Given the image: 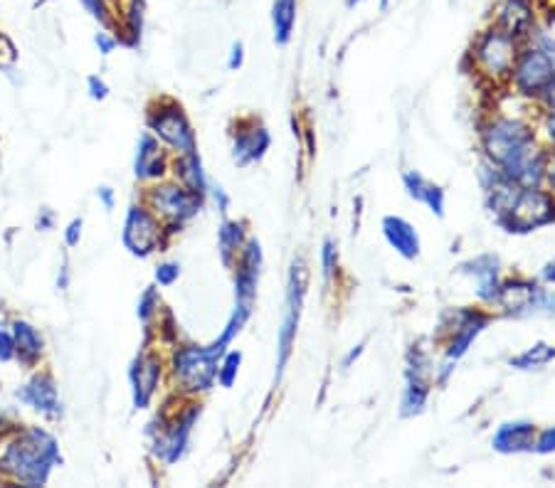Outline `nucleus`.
<instances>
[{"label":"nucleus","mask_w":555,"mask_h":488,"mask_svg":"<svg viewBox=\"0 0 555 488\" xmlns=\"http://www.w3.org/2000/svg\"><path fill=\"white\" fill-rule=\"evenodd\" d=\"M58 461V449L49 434L40 430L28 431L20 441H15L5 454V466L28 484H45L49 474V464Z\"/></svg>","instance_id":"1"},{"label":"nucleus","mask_w":555,"mask_h":488,"mask_svg":"<svg viewBox=\"0 0 555 488\" xmlns=\"http://www.w3.org/2000/svg\"><path fill=\"white\" fill-rule=\"evenodd\" d=\"M533 437H536V424L533 421H506L501 424L491 439V447L498 454H521V451H533Z\"/></svg>","instance_id":"12"},{"label":"nucleus","mask_w":555,"mask_h":488,"mask_svg":"<svg viewBox=\"0 0 555 488\" xmlns=\"http://www.w3.org/2000/svg\"><path fill=\"white\" fill-rule=\"evenodd\" d=\"M89 89H92V96H94V99H104V96L109 94V89H106L104 82L96 77L89 79Z\"/></svg>","instance_id":"39"},{"label":"nucleus","mask_w":555,"mask_h":488,"mask_svg":"<svg viewBox=\"0 0 555 488\" xmlns=\"http://www.w3.org/2000/svg\"><path fill=\"white\" fill-rule=\"evenodd\" d=\"M96 45H99V52H102V55H109V52L116 48V40L109 38L106 32H99V35H96Z\"/></svg>","instance_id":"37"},{"label":"nucleus","mask_w":555,"mask_h":488,"mask_svg":"<svg viewBox=\"0 0 555 488\" xmlns=\"http://www.w3.org/2000/svg\"><path fill=\"white\" fill-rule=\"evenodd\" d=\"M18 395L25 403L32 404L35 410L48 412V414L58 412V390H55V385H52L49 377H35V380Z\"/></svg>","instance_id":"22"},{"label":"nucleus","mask_w":555,"mask_h":488,"mask_svg":"<svg viewBox=\"0 0 555 488\" xmlns=\"http://www.w3.org/2000/svg\"><path fill=\"white\" fill-rule=\"evenodd\" d=\"M156 208L168 215L173 220H185L198 212L201 208V192L183 191V188H175V185H166V188H158L154 192Z\"/></svg>","instance_id":"11"},{"label":"nucleus","mask_w":555,"mask_h":488,"mask_svg":"<svg viewBox=\"0 0 555 488\" xmlns=\"http://www.w3.org/2000/svg\"><path fill=\"white\" fill-rule=\"evenodd\" d=\"M543 279H546V281H553L555 284V259L551 262V264H546V269H543Z\"/></svg>","instance_id":"43"},{"label":"nucleus","mask_w":555,"mask_h":488,"mask_svg":"<svg viewBox=\"0 0 555 488\" xmlns=\"http://www.w3.org/2000/svg\"><path fill=\"white\" fill-rule=\"evenodd\" d=\"M538 96H541V99L546 102L551 111H555V82H551V84H548L546 89H543V92H541Z\"/></svg>","instance_id":"40"},{"label":"nucleus","mask_w":555,"mask_h":488,"mask_svg":"<svg viewBox=\"0 0 555 488\" xmlns=\"http://www.w3.org/2000/svg\"><path fill=\"white\" fill-rule=\"evenodd\" d=\"M215 200L220 202V210H225V208H228V195H225V192H222L220 188L215 191Z\"/></svg>","instance_id":"45"},{"label":"nucleus","mask_w":555,"mask_h":488,"mask_svg":"<svg viewBox=\"0 0 555 488\" xmlns=\"http://www.w3.org/2000/svg\"><path fill=\"white\" fill-rule=\"evenodd\" d=\"M358 3H363V0H345V5H348V8H354V5H358Z\"/></svg>","instance_id":"47"},{"label":"nucleus","mask_w":555,"mask_h":488,"mask_svg":"<svg viewBox=\"0 0 555 488\" xmlns=\"http://www.w3.org/2000/svg\"><path fill=\"white\" fill-rule=\"evenodd\" d=\"M361 353H363V345H355L354 350L348 353V358H345V360H344V368H348V365L354 363L355 358H358V355H361Z\"/></svg>","instance_id":"42"},{"label":"nucleus","mask_w":555,"mask_h":488,"mask_svg":"<svg viewBox=\"0 0 555 488\" xmlns=\"http://www.w3.org/2000/svg\"><path fill=\"white\" fill-rule=\"evenodd\" d=\"M13 62H15V48L5 35H0V67L13 65Z\"/></svg>","instance_id":"34"},{"label":"nucleus","mask_w":555,"mask_h":488,"mask_svg":"<svg viewBox=\"0 0 555 488\" xmlns=\"http://www.w3.org/2000/svg\"><path fill=\"white\" fill-rule=\"evenodd\" d=\"M514 82L524 94H541L551 82H555V62L543 49H526L514 62Z\"/></svg>","instance_id":"8"},{"label":"nucleus","mask_w":555,"mask_h":488,"mask_svg":"<svg viewBox=\"0 0 555 488\" xmlns=\"http://www.w3.org/2000/svg\"><path fill=\"white\" fill-rule=\"evenodd\" d=\"M474 55H477L479 67L484 69L487 75L504 77L514 69V62H516V38L501 32L498 28L488 30L479 38Z\"/></svg>","instance_id":"6"},{"label":"nucleus","mask_w":555,"mask_h":488,"mask_svg":"<svg viewBox=\"0 0 555 488\" xmlns=\"http://www.w3.org/2000/svg\"><path fill=\"white\" fill-rule=\"evenodd\" d=\"M156 306H158V297H156L154 288H148L144 294V298H141V304H139V316L144 318V321H148V316L154 314Z\"/></svg>","instance_id":"33"},{"label":"nucleus","mask_w":555,"mask_h":488,"mask_svg":"<svg viewBox=\"0 0 555 488\" xmlns=\"http://www.w3.org/2000/svg\"><path fill=\"white\" fill-rule=\"evenodd\" d=\"M488 318L484 314H474V311H461L460 324H457V331H454V338H452L450 350H447V360L457 363L461 355L470 350V345L474 343L484 328H487Z\"/></svg>","instance_id":"15"},{"label":"nucleus","mask_w":555,"mask_h":488,"mask_svg":"<svg viewBox=\"0 0 555 488\" xmlns=\"http://www.w3.org/2000/svg\"><path fill=\"white\" fill-rule=\"evenodd\" d=\"M158 235H161V230H158V222L151 212L141 210V208L129 210L124 225V244L131 254H136V257L151 254L158 244Z\"/></svg>","instance_id":"9"},{"label":"nucleus","mask_w":555,"mask_h":488,"mask_svg":"<svg viewBox=\"0 0 555 488\" xmlns=\"http://www.w3.org/2000/svg\"><path fill=\"white\" fill-rule=\"evenodd\" d=\"M336 262H338V252H336V242L326 240L324 249H321V267H324V279L331 281L336 271Z\"/></svg>","instance_id":"30"},{"label":"nucleus","mask_w":555,"mask_h":488,"mask_svg":"<svg viewBox=\"0 0 555 488\" xmlns=\"http://www.w3.org/2000/svg\"><path fill=\"white\" fill-rule=\"evenodd\" d=\"M555 360V348L546 343H536L533 348H528L526 353L511 358V368H518V370H533V368H541V365L551 363Z\"/></svg>","instance_id":"24"},{"label":"nucleus","mask_w":555,"mask_h":488,"mask_svg":"<svg viewBox=\"0 0 555 488\" xmlns=\"http://www.w3.org/2000/svg\"><path fill=\"white\" fill-rule=\"evenodd\" d=\"M548 181H551V185L555 188V161L548 165Z\"/></svg>","instance_id":"46"},{"label":"nucleus","mask_w":555,"mask_h":488,"mask_svg":"<svg viewBox=\"0 0 555 488\" xmlns=\"http://www.w3.org/2000/svg\"><path fill=\"white\" fill-rule=\"evenodd\" d=\"M528 141H533L531 129L526 124H521V121H514V119H497L484 131V151L497 165L511 158Z\"/></svg>","instance_id":"7"},{"label":"nucleus","mask_w":555,"mask_h":488,"mask_svg":"<svg viewBox=\"0 0 555 488\" xmlns=\"http://www.w3.org/2000/svg\"><path fill=\"white\" fill-rule=\"evenodd\" d=\"M269 148V134L267 129L255 126L249 131H242L235 138V148H232V158L237 165H249V163L259 161L264 151Z\"/></svg>","instance_id":"19"},{"label":"nucleus","mask_w":555,"mask_h":488,"mask_svg":"<svg viewBox=\"0 0 555 488\" xmlns=\"http://www.w3.org/2000/svg\"><path fill=\"white\" fill-rule=\"evenodd\" d=\"M79 237H82V220L69 222V227H67V244H69V247H75V244L79 242Z\"/></svg>","instance_id":"38"},{"label":"nucleus","mask_w":555,"mask_h":488,"mask_svg":"<svg viewBox=\"0 0 555 488\" xmlns=\"http://www.w3.org/2000/svg\"><path fill=\"white\" fill-rule=\"evenodd\" d=\"M533 451H538V454H553V451H555V427H548L546 431H541V437L533 441Z\"/></svg>","instance_id":"32"},{"label":"nucleus","mask_w":555,"mask_h":488,"mask_svg":"<svg viewBox=\"0 0 555 488\" xmlns=\"http://www.w3.org/2000/svg\"><path fill=\"white\" fill-rule=\"evenodd\" d=\"M402 181H405V188H407V195H410V198H415L417 202H425V205L430 208L432 215L444 217V191H442L440 185L425 181L417 171L405 173Z\"/></svg>","instance_id":"18"},{"label":"nucleus","mask_w":555,"mask_h":488,"mask_svg":"<svg viewBox=\"0 0 555 488\" xmlns=\"http://www.w3.org/2000/svg\"><path fill=\"white\" fill-rule=\"evenodd\" d=\"M178 274H181V267H178L175 262H166V264L156 269V281H158L161 287H171L173 281L178 279Z\"/></svg>","instance_id":"31"},{"label":"nucleus","mask_w":555,"mask_h":488,"mask_svg":"<svg viewBox=\"0 0 555 488\" xmlns=\"http://www.w3.org/2000/svg\"><path fill=\"white\" fill-rule=\"evenodd\" d=\"M242 59H245V48H242V42H235V45H232V55L230 62H228V67L239 69L242 67Z\"/></svg>","instance_id":"36"},{"label":"nucleus","mask_w":555,"mask_h":488,"mask_svg":"<svg viewBox=\"0 0 555 488\" xmlns=\"http://www.w3.org/2000/svg\"><path fill=\"white\" fill-rule=\"evenodd\" d=\"M239 244H242V225H237V222H225L220 230V252L225 264H232V254L237 252Z\"/></svg>","instance_id":"27"},{"label":"nucleus","mask_w":555,"mask_h":488,"mask_svg":"<svg viewBox=\"0 0 555 488\" xmlns=\"http://www.w3.org/2000/svg\"><path fill=\"white\" fill-rule=\"evenodd\" d=\"M151 126L166 144H171L183 154H195V134L178 106L163 109L161 114L151 119Z\"/></svg>","instance_id":"10"},{"label":"nucleus","mask_w":555,"mask_h":488,"mask_svg":"<svg viewBox=\"0 0 555 488\" xmlns=\"http://www.w3.org/2000/svg\"><path fill=\"white\" fill-rule=\"evenodd\" d=\"M96 195H99V198L104 200L106 210H112V208H114V192H112V188H99V191H96Z\"/></svg>","instance_id":"41"},{"label":"nucleus","mask_w":555,"mask_h":488,"mask_svg":"<svg viewBox=\"0 0 555 488\" xmlns=\"http://www.w3.org/2000/svg\"><path fill=\"white\" fill-rule=\"evenodd\" d=\"M158 377H161V363L156 360L154 355H144V358L136 360L134 370H131L136 407H146L148 404L156 385H158Z\"/></svg>","instance_id":"17"},{"label":"nucleus","mask_w":555,"mask_h":488,"mask_svg":"<svg viewBox=\"0 0 555 488\" xmlns=\"http://www.w3.org/2000/svg\"><path fill=\"white\" fill-rule=\"evenodd\" d=\"M79 3H82V8H85L96 22H102V25L112 22V10L106 5V0H79Z\"/></svg>","instance_id":"29"},{"label":"nucleus","mask_w":555,"mask_h":488,"mask_svg":"<svg viewBox=\"0 0 555 488\" xmlns=\"http://www.w3.org/2000/svg\"><path fill=\"white\" fill-rule=\"evenodd\" d=\"M497 301L506 308L508 314H516V316L555 311V294H548V291L536 287L533 281H526V279H516V281L504 284L498 288Z\"/></svg>","instance_id":"5"},{"label":"nucleus","mask_w":555,"mask_h":488,"mask_svg":"<svg viewBox=\"0 0 555 488\" xmlns=\"http://www.w3.org/2000/svg\"><path fill=\"white\" fill-rule=\"evenodd\" d=\"M553 217L555 200L548 192L538 191V188H518L511 208L497 222L506 232L524 235V232H533L548 222H553Z\"/></svg>","instance_id":"2"},{"label":"nucleus","mask_w":555,"mask_h":488,"mask_svg":"<svg viewBox=\"0 0 555 488\" xmlns=\"http://www.w3.org/2000/svg\"><path fill=\"white\" fill-rule=\"evenodd\" d=\"M461 274H470V277L477 279V294L479 298L484 301H497L498 297V259L494 254H484V257H477L461 264Z\"/></svg>","instance_id":"13"},{"label":"nucleus","mask_w":555,"mask_h":488,"mask_svg":"<svg viewBox=\"0 0 555 488\" xmlns=\"http://www.w3.org/2000/svg\"><path fill=\"white\" fill-rule=\"evenodd\" d=\"M239 363H242V355H239V353L225 355V363H222V368L218 370V373H220L222 387H230V385L235 383V377H237V370H239Z\"/></svg>","instance_id":"28"},{"label":"nucleus","mask_w":555,"mask_h":488,"mask_svg":"<svg viewBox=\"0 0 555 488\" xmlns=\"http://www.w3.org/2000/svg\"><path fill=\"white\" fill-rule=\"evenodd\" d=\"M15 341H18V350L22 355V360H35L40 355V348H42V341H40L38 331L28 324L15 325Z\"/></svg>","instance_id":"25"},{"label":"nucleus","mask_w":555,"mask_h":488,"mask_svg":"<svg viewBox=\"0 0 555 488\" xmlns=\"http://www.w3.org/2000/svg\"><path fill=\"white\" fill-rule=\"evenodd\" d=\"M13 355H15V343H13V338L0 331V363H3V360H10Z\"/></svg>","instance_id":"35"},{"label":"nucleus","mask_w":555,"mask_h":488,"mask_svg":"<svg viewBox=\"0 0 555 488\" xmlns=\"http://www.w3.org/2000/svg\"><path fill=\"white\" fill-rule=\"evenodd\" d=\"M383 235L388 244L405 259H415L420 254V237L412 227L410 222L402 220V217H395V215H388L383 220Z\"/></svg>","instance_id":"14"},{"label":"nucleus","mask_w":555,"mask_h":488,"mask_svg":"<svg viewBox=\"0 0 555 488\" xmlns=\"http://www.w3.org/2000/svg\"><path fill=\"white\" fill-rule=\"evenodd\" d=\"M181 178H183V182L188 185V191H192V192L205 191V175H202L198 155L185 154V158L181 161Z\"/></svg>","instance_id":"26"},{"label":"nucleus","mask_w":555,"mask_h":488,"mask_svg":"<svg viewBox=\"0 0 555 488\" xmlns=\"http://www.w3.org/2000/svg\"><path fill=\"white\" fill-rule=\"evenodd\" d=\"M272 22H274V40L279 45H287L297 22V0H274Z\"/></svg>","instance_id":"23"},{"label":"nucleus","mask_w":555,"mask_h":488,"mask_svg":"<svg viewBox=\"0 0 555 488\" xmlns=\"http://www.w3.org/2000/svg\"><path fill=\"white\" fill-rule=\"evenodd\" d=\"M304 297H307V267L299 259L291 267L289 274V288H287V308H284V318H282V328H279V360H277V375H282L284 365L291 353V345L297 338L299 316H301V306H304Z\"/></svg>","instance_id":"4"},{"label":"nucleus","mask_w":555,"mask_h":488,"mask_svg":"<svg viewBox=\"0 0 555 488\" xmlns=\"http://www.w3.org/2000/svg\"><path fill=\"white\" fill-rule=\"evenodd\" d=\"M427 395H430V387H427V380H425V373H422V365L415 363L407 373V387H405V395H402V417H415L425 410V403H427Z\"/></svg>","instance_id":"20"},{"label":"nucleus","mask_w":555,"mask_h":488,"mask_svg":"<svg viewBox=\"0 0 555 488\" xmlns=\"http://www.w3.org/2000/svg\"><path fill=\"white\" fill-rule=\"evenodd\" d=\"M533 25V8L531 0H504L498 10V30L506 32L511 38L526 35Z\"/></svg>","instance_id":"16"},{"label":"nucleus","mask_w":555,"mask_h":488,"mask_svg":"<svg viewBox=\"0 0 555 488\" xmlns=\"http://www.w3.org/2000/svg\"><path fill=\"white\" fill-rule=\"evenodd\" d=\"M225 353V345L212 343L208 348H183L181 353L173 360V373L175 380L191 390V393H202L210 390L215 377H218V358Z\"/></svg>","instance_id":"3"},{"label":"nucleus","mask_w":555,"mask_h":488,"mask_svg":"<svg viewBox=\"0 0 555 488\" xmlns=\"http://www.w3.org/2000/svg\"><path fill=\"white\" fill-rule=\"evenodd\" d=\"M546 129H548V136H551V141H555V111H551V116H548Z\"/></svg>","instance_id":"44"},{"label":"nucleus","mask_w":555,"mask_h":488,"mask_svg":"<svg viewBox=\"0 0 555 488\" xmlns=\"http://www.w3.org/2000/svg\"><path fill=\"white\" fill-rule=\"evenodd\" d=\"M166 168V155L154 136L144 134L136 154V175L139 178H158Z\"/></svg>","instance_id":"21"}]
</instances>
